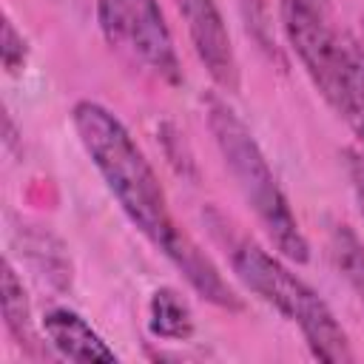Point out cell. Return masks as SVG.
Here are the masks:
<instances>
[{
    "instance_id": "cell-1",
    "label": "cell",
    "mask_w": 364,
    "mask_h": 364,
    "mask_svg": "<svg viewBox=\"0 0 364 364\" xmlns=\"http://www.w3.org/2000/svg\"><path fill=\"white\" fill-rule=\"evenodd\" d=\"M71 125L119 210L182 273L191 290L213 307L230 313L245 310V301L225 282L213 259L176 222L154 165L125 122L97 100H77L71 108Z\"/></svg>"
},
{
    "instance_id": "cell-2",
    "label": "cell",
    "mask_w": 364,
    "mask_h": 364,
    "mask_svg": "<svg viewBox=\"0 0 364 364\" xmlns=\"http://www.w3.org/2000/svg\"><path fill=\"white\" fill-rule=\"evenodd\" d=\"M210 230L225 245V253L230 259L233 276L267 307H273L282 318L299 327L304 344L318 361L344 364L353 361L355 353L350 347V336L330 310V304L304 282L299 279L279 253H270L259 242L247 236H236L225 216L208 210Z\"/></svg>"
},
{
    "instance_id": "cell-3",
    "label": "cell",
    "mask_w": 364,
    "mask_h": 364,
    "mask_svg": "<svg viewBox=\"0 0 364 364\" xmlns=\"http://www.w3.org/2000/svg\"><path fill=\"white\" fill-rule=\"evenodd\" d=\"M205 119L213 136V145L228 168L236 191L242 193L245 205L253 210L259 228L276 247V253L287 262L304 264L310 262V242L290 208L287 193L282 191L264 151L259 148L253 131L245 119L216 94L205 97Z\"/></svg>"
},
{
    "instance_id": "cell-4",
    "label": "cell",
    "mask_w": 364,
    "mask_h": 364,
    "mask_svg": "<svg viewBox=\"0 0 364 364\" xmlns=\"http://www.w3.org/2000/svg\"><path fill=\"white\" fill-rule=\"evenodd\" d=\"M97 23L105 43L154 80L182 85V60L159 0H97Z\"/></svg>"
},
{
    "instance_id": "cell-5",
    "label": "cell",
    "mask_w": 364,
    "mask_h": 364,
    "mask_svg": "<svg viewBox=\"0 0 364 364\" xmlns=\"http://www.w3.org/2000/svg\"><path fill=\"white\" fill-rule=\"evenodd\" d=\"M279 23L304 74L324 94L347 43V31L336 23L333 0H279Z\"/></svg>"
},
{
    "instance_id": "cell-6",
    "label": "cell",
    "mask_w": 364,
    "mask_h": 364,
    "mask_svg": "<svg viewBox=\"0 0 364 364\" xmlns=\"http://www.w3.org/2000/svg\"><path fill=\"white\" fill-rule=\"evenodd\" d=\"M171 3L182 17L193 54L205 65L208 77L228 94L239 91V60L233 51L228 23L219 11V3L216 0H171Z\"/></svg>"
},
{
    "instance_id": "cell-7",
    "label": "cell",
    "mask_w": 364,
    "mask_h": 364,
    "mask_svg": "<svg viewBox=\"0 0 364 364\" xmlns=\"http://www.w3.org/2000/svg\"><path fill=\"white\" fill-rule=\"evenodd\" d=\"M43 336L54 347V353L65 361L91 364V361H117L119 355L108 341L71 307H51L43 321Z\"/></svg>"
},
{
    "instance_id": "cell-8",
    "label": "cell",
    "mask_w": 364,
    "mask_h": 364,
    "mask_svg": "<svg viewBox=\"0 0 364 364\" xmlns=\"http://www.w3.org/2000/svg\"><path fill=\"white\" fill-rule=\"evenodd\" d=\"M321 97L347 122L364 151V43H358L353 34H347L333 80Z\"/></svg>"
},
{
    "instance_id": "cell-9",
    "label": "cell",
    "mask_w": 364,
    "mask_h": 364,
    "mask_svg": "<svg viewBox=\"0 0 364 364\" xmlns=\"http://www.w3.org/2000/svg\"><path fill=\"white\" fill-rule=\"evenodd\" d=\"M196 330L193 310L173 287H156L148 299V333L162 341H188Z\"/></svg>"
},
{
    "instance_id": "cell-10",
    "label": "cell",
    "mask_w": 364,
    "mask_h": 364,
    "mask_svg": "<svg viewBox=\"0 0 364 364\" xmlns=\"http://www.w3.org/2000/svg\"><path fill=\"white\" fill-rule=\"evenodd\" d=\"M0 293H3V321H6L9 336L20 347H26L28 353H34L37 333H34V321H31V304H28L23 279L17 276V270H14V264L9 259H3Z\"/></svg>"
},
{
    "instance_id": "cell-11",
    "label": "cell",
    "mask_w": 364,
    "mask_h": 364,
    "mask_svg": "<svg viewBox=\"0 0 364 364\" xmlns=\"http://www.w3.org/2000/svg\"><path fill=\"white\" fill-rule=\"evenodd\" d=\"M327 253L338 276L347 282V287L355 293V299L364 304V242L361 236L344 225L333 222L327 233Z\"/></svg>"
},
{
    "instance_id": "cell-12",
    "label": "cell",
    "mask_w": 364,
    "mask_h": 364,
    "mask_svg": "<svg viewBox=\"0 0 364 364\" xmlns=\"http://www.w3.org/2000/svg\"><path fill=\"white\" fill-rule=\"evenodd\" d=\"M0 57H3V68L9 74H20L28 63V43L26 37L17 31V26L11 23V17L3 20V46H0Z\"/></svg>"
},
{
    "instance_id": "cell-13",
    "label": "cell",
    "mask_w": 364,
    "mask_h": 364,
    "mask_svg": "<svg viewBox=\"0 0 364 364\" xmlns=\"http://www.w3.org/2000/svg\"><path fill=\"white\" fill-rule=\"evenodd\" d=\"M347 176H350V188H353V196H355L358 216L364 222V154L347 151Z\"/></svg>"
}]
</instances>
